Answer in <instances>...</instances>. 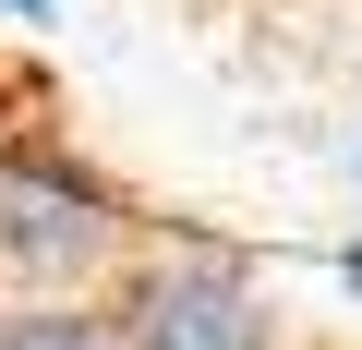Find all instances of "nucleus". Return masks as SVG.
Returning <instances> with one entry per match:
<instances>
[{
    "label": "nucleus",
    "mask_w": 362,
    "mask_h": 350,
    "mask_svg": "<svg viewBox=\"0 0 362 350\" xmlns=\"http://www.w3.org/2000/svg\"><path fill=\"white\" fill-rule=\"evenodd\" d=\"M133 254V218L61 157H0V278L25 302H61V290H109Z\"/></svg>",
    "instance_id": "obj_1"
},
{
    "label": "nucleus",
    "mask_w": 362,
    "mask_h": 350,
    "mask_svg": "<svg viewBox=\"0 0 362 350\" xmlns=\"http://www.w3.org/2000/svg\"><path fill=\"white\" fill-rule=\"evenodd\" d=\"M121 338L133 350H278V302L230 266V254H157V266H133L121 290Z\"/></svg>",
    "instance_id": "obj_2"
},
{
    "label": "nucleus",
    "mask_w": 362,
    "mask_h": 350,
    "mask_svg": "<svg viewBox=\"0 0 362 350\" xmlns=\"http://www.w3.org/2000/svg\"><path fill=\"white\" fill-rule=\"evenodd\" d=\"M0 350H133V338H121V302L61 290V302H13L0 314Z\"/></svg>",
    "instance_id": "obj_3"
},
{
    "label": "nucleus",
    "mask_w": 362,
    "mask_h": 350,
    "mask_svg": "<svg viewBox=\"0 0 362 350\" xmlns=\"http://www.w3.org/2000/svg\"><path fill=\"white\" fill-rule=\"evenodd\" d=\"M0 13H49V0H0Z\"/></svg>",
    "instance_id": "obj_4"
},
{
    "label": "nucleus",
    "mask_w": 362,
    "mask_h": 350,
    "mask_svg": "<svg viewBox=\"0 0 362 350\" xmlns=\"http://www.w3.org/2000/svg\"><path fill=\"white\" fill-rule=\"evenodd\" d=\"M350 290H362V254H350Z\"/></svg>",
    "instance_id": "obj_5"
}]
</instances>
